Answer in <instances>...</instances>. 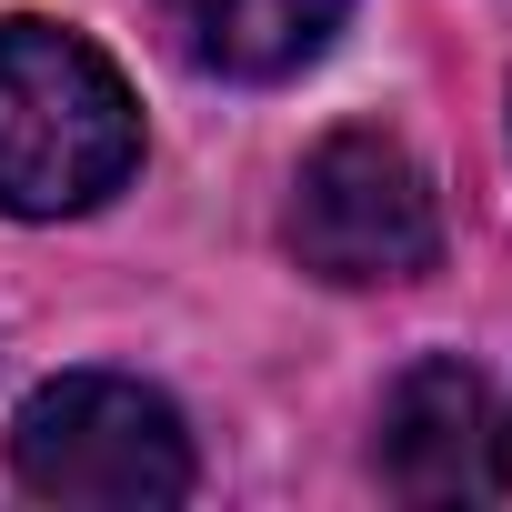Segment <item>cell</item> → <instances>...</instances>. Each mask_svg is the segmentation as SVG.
Masks as SVG:
<instances>
[{"label": "cell", "mask_w": 512, "mask_h": 512, "mask_svg": "<svg viewBox=\"0 0 512 512\" xmlns=\"http://www.w3.org/2000/svg\"><path fill=\"white\" fill-rule=\"evenodd\" d=\"M372 472L402 502H492V492H512V432H502L492 382L472 362H412L382 392Z\"/></svg>", "instance_id": "obj_4"}, {"label": "cell", "mask_w": 512, "mask_h": 512, "mask_svg": "<svg viewBox=\"0 0 512 512\" xmlns=\"http://www.w3.org/2000/svg\"><path fill=\"white\" fill-rule=\"evenodd\" d=\"M161 11L191 41V61H211L231 81H282L342 31L352 0H161Z\"/></svg>", "instance_id": "obj_5"}, {"label": "cell", "mask_w": 512, "mask_h": 512, "mask_svg": "<svg viewBox=\"0 0 512 512\" xmlns=\"http://www.w3.org/2000/svg\"><path fill=\"white\" fill-rule=\"evenodd\" d=\"M292 251H302V272L322 282H412L442 262V211H432V181L422 161L392 141V131H332L302 151L292 171Z\"/></svg>", "instance_id": "obj_3"}, {"label": "cell", "mask_w": 512, "mask_h": 512, "mask_svg": "<svg viewBox=\"0 0 512 512\" xmlns=\"http://www.w3.org/2000/svg\"><path fill=\"white\" fill-rule=\"evenodd\" d=\"M11 472L41 502L91 512H161L191 502V432L181 412L131 372H61L11 422Z\"/></svg>", "instance_id": "obj_2"}, {"label": "cell", "mask_w": 512, "mask_h": 512, "mask_svg": "<svg viewBox=\"0 0 512 512\" xmlns=\"http://www.w3.org/2000/svg\"><path fill=\"white\" fill-rule=\"evenodd\" d=\"M141 161V101L61 21H0V211L61 221L131 181Z\"/></svg>", "instance_id": "obj_1"}]
</instances>
